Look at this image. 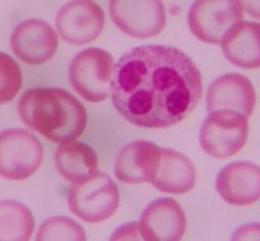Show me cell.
I'll list each match as a JSON object with an SVG mask.
<instances>
[{"label":"cell","mask_w":260,"mask_h":241,"mask_svg":"<svg viewBox=\"0 0 260 241\" xmlns=\"http://www.w3.org/2000/svg\"><path fill=\"white\" fill-rule=\"evenodd\" d=\"M233 240H260V224H247L238 228Z\"/></svg>","instance_id":"obj_21"},{"label":"cell","mask_w":260,"mask_h":241,"mask_svg":"<svg viewBox=\"0 0 260 241\" xmlns=\"http://www.w3.org/2000/svg\"><path fill=\"white\" fill-rule=\"evenodd\" d=\"M109 12L122 33L136 39L152 38L166 24L161 0H110Z\"/></svg>","instance_id":"obj_8"},{"label":"cell","mask_w":260,"mask_h":241,"mask_svg":"<svg viewBox=\"0 0 260 241\" xmlns=\"http://www.w3.org/2000/svg\"><path fill=\"white\" fill-rule=\"evenodd\" d=\"M137 225L143 240L177 241L184 235L186 218L175 199L164 197L145 207Z\"/></svg>","instance_id":"obj_11"},{"label":"cell","mask_w":260,"mask_h":241,"mask_svg":"<svg viewBox=\"0 0 260 241\" xmlns=\"http://www.w3.org/2000/svg\"><path fill=\"white\" fill-rule=\"evenodd\" d=\"M21 70L9 55L0 52V105L11 101L21 86Z\"/></svg>","instance_id":"obj_20"},{"label":"cell","mask_w":260,"mask_h":241,"mask_svg":"<svg viewBox=\"0 0 260 241\" xmlns=\"http://www.w3.org/2000/svg\"><path fill=\"white\" fill-rule=\"evenodd\" d=\"M201 75L177 48L147 45L126 52L112 72L111 96L128 122L144 128H166L182 121L198 104Z\"/></svg>","instance_id":"obj_1"},{"label":"cell","mask_w":260,"mask_h":241,"mask_svg":"<svg viewBox=\"0 0 260 241\" xmlns=\"http://www.w3.org/2000/svg\"><path fill=\"white\" fill-rule=\"evenodd\" d=\"M113 65L112 55L103 49L80 51L73 57L68 69L73 89L88 102L104 101L111 91Z\"/></svg>","instance_id":"obj_4"},{"label":"cell","mask_w":260,"mask_h":241,"mask_svg":"<svg viewBox=\"0 0 260 241\" xmlns=\"http://www.w3.org/2000/svg\"><path fill=\"white\" fill-rule=\"evenodd\" d=\"M55 165L64 179L78 183L88 179L96 172L98 159L89 145L83 142L69 141L57 149Z\"/></svg>","instance_id":"obj_17"},{"label":"cell","mask_w":260,"mask_h":241,"mask_svg":"<svg viewBox=\"0 0 260 241\" xmlns=\"http://www.w3.org/2000/svg\"><path fill=\"white\" fill-rule=\"evenodd\" d=\"M220 45L226 59L236 66L260 67V23L238 21L224 34Z\"/></svg>","instance_id":"obj_15"},{"label":"cell","mask_w":260,"mask_h":241,"mask_svg":"<svg viewBox=\"0 0 260 241\" xmlns=\"http://www.w3.org/2000/svg\"><path fill=\"white\" fill-rule=\"evenodd\" d=\"M160 147L156 144L136 140L124 145L115 160L116 177L129 184L150 182L158 168Z\"/></svg>","instance_id":"obj_14"},{"label":"cell","mask_w":260,"mask_h":241,"mask_svg":"<svg viewBox=\"0 0 260 241\" xmlns=\"http://www.w3.org/2000/svg\"><path fill=\"white\" fill-rule=\"evenodd\" d=\"M242 17L243 7L239 0H195L188 12V24L199 41L218 44Z\"/></svg>","instance_id":"obj_7"},{"label":"cell","mask_w":260,"mask_h":241,"mask_svg":"<svg viewBox=\"0 0 260 241\" xmlns=\"http://www.w3.org/2000/svg\"><path fill=\"white\" fill-rule=\"evenodd\" d=\"M37 240H85L86 236L76 222L65 217H55L42 224Z\"/></svg>","instance_id":"obj_19"},{"label":"cell","mask_w":260,"mask_h":241,"mask_svg":"<svg viewBox=\"0 0 260 241\" xmlns=\"http://www.w3.org/2000/svg\"><path fill=\"white\" fill-rule=\"evenodd\" d=\"M71 212L87 223L111 218L119 205V190L110 176L96 171L88 179L73 183L68 194Z\"/></svg>","instance_id":"obj_3"},{"label":"cell","mask_w":260,"mask_h":241,"mask_svg":"<svg viewBox=\"0 0 260 241\" xmlns=\"http://www.w3.org/2000/svg\"><path fill=\"white\" fill-rule=\"evenodd\" d=\"M105 26L103 9L91 0H72L57 12L56 27L60 37L72 45L95 40Z\"/></svg>","instance_id":"obj_9"},{"label":"cell","mask_w":260,"mask_h":241,"mask_svg":"<svg viewBox=\"0 0 260 241\" xmlns=\"http://www.w3.org/2000/svg\"><path fill=\"white\" fill-rule=\"evenodd\" d=\"M247 136V117L237 111L225 109L210 112L199 131L202 149L217 159L236 155L244 146Z\"/></svg>","instance_id":"obj_5"},{"label":"cell","mask_w":260,"mask_h":241,"mask_svg":"<svg viewBox=\"0 0 260 241\" xmlns=\"http://www.w3.org/2000/svg\"><path fill=\"white\" fill-rule=\"evenodd\" d=\"M29 209L15 200L0 201V240L25 241L34 232Z\"/></svg>","instance_id":"obj_18"},{"label":"cell","mask_w":260,"mask_h":241,"mask_svg":"<svg viewBox=\"0 0 260 241\" xmlns=\"http://www.w3.org/2000/svg\"><path fill=\"white\" fill-rule=\"evenodd\" d=\"M245 11L251 16L260 19V0H239Z\"/></svg>","instance_id":"obj_23"},{"label":"cell","mask_w":260,"mask_h":241,"mask_svg":"<svg viewBox=\"0 0 260 241\" xmlns=\"http://www.w3.org/2000/svg\"><path fill=\"white\" fill-rule=\"evenodd\" d=\"M196 181L192 162L184 155L169 148H160L158 168L150 183L158 190L171 194L190 191Z\"/></svg>","instance_id":"obj_16"},{"label":"cell","mask_w":260,"mask_h":241,"mask_svg":"<svg viewBox=\"0 0 260 241\" xmlns=\"http://www.w3.org/2000/svg\"><path fill=\"white\" fill-rule=\"evenodd\" d=\"M256 95L251 81L238 73H226L212 81L206 93L209 112L217 110L237 111L246 117L253 112Z\"/></svg>","instance_id":"obj_13"},{"label":"cell","mask_w":260,"mask_h":241,"mask_svg":"<svg viewBox=\"0 0 260 241\" xmlns=\"http://www.w3.org/2000/svg\"><path fill=\"white\" fill-rule=\"evenodd\" d=\"M215 187L233 205H248L260 198V167L251 162H233L217 174Z\"/></svg>","instance_id":"obj_12"},{"label":"cell","mask_w":260,"mask_h":241,"mask_svg":"<svg viewBox=\"0 0 260 241\" xmlns=\"http://www.w3.org/2000/svg\"><path fill=\"white\" fill-rule=\"evenodd\" d=\"M17 110L27 127L59 143L77 138L83 132L87 120L83 105L62 88L27 89L21 95Z\"/></svg>","instance_id":"obj_2"},{"label":"cell","mask_w":260,"mask_h":241,"mask_svg":"<svg viewBox=\"0 0 260 241\" xmlns=\"http://www.w3.org/2000/svg\"><path fill=\"white\" fill-rule=\"evenodd\" d=\"M10 47L13 54L22 62L39 65L54 56L58 48V37L46 21L27 19L13 29Z\"/></svg>","instance_id":"obj_10"},{"label":"cell","mask_w":260,"mask_h":241,"mask_svg":"<svg viewBox=\"0 0 260 241\" xmlns=\"http://www.w3.org/2000/svg\"><path fill=\"white\" fill-rule=\"evenodd\" d=\"M43 147L38 138L23 129L0 132V176L24 180L40 167Z\"/></svg>","instance_id":"obj_6"},{"label":"cell","mask_w":260,"mask_h":241,"mask_svg":"<svg viewBox=\"0 0 260 241\" xmlns=\"http://www.w3.org/2000/svg\"><path fill=\"white\" fill-rule=\"evenodd\" d=\"M139 230L137 224H127L120 227L114 234L112 239L125 240V239H139Z\"/></svg>","instance_id":"obj_22"}]
</instances>
